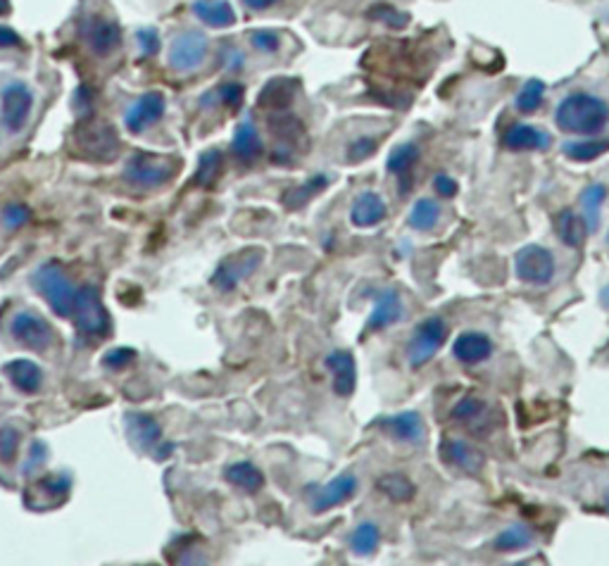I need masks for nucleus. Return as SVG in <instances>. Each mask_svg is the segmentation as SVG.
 Listing matches in <instances>:
<instances>
[{
    "instance_id": "f257e3e1",
    "label": "nucleus",
    "mask_w": 609,
    "mask_h": 566,
    "mask_svg": "<svg viewBox=\"0 0 609 566\" xmlns=\"http://www.w3.org/2000/svg\"><path fill=\"white\" fill-rule=\"evenodd\" d=\"M555 121L564 134L597 136L607 127L609 105L593 93H571L557 105Z\"/></svg>"
},
{
    "instance_id": "f03ea898",
    "label": "nucleus",
    "mask_w": 609,
    "mask_h": 566,
    "mask_svg": "<svg viewBox=\"0 0 609 566\" xmlns=\"http://www.w3.org/2000/svg\"><path fill=\"white\" fill-rule=\"evenodd\" d=\"M34 288L41 293V297L48 303V307L55 312L57 317H71L74 300H77V286L64 274V270L57 262H48L38 267L31 277Z\"/></svg>"
},
{
    "instance_id": "7ed1b4c3",
    "label": "nucleus",
    "mask_w": 609,
    "mask_h": 566,
    "mask_svg": "<svg viewBox=\"0 0 609 566\" xmlns=\"http://www.w3.org/2000/svg\"><path fill=\"white\" fill-rule=\"evenodd\" d=\"M179 160L171 155H153V153H138L127 162L124 179L129 186L138 191H155L160 186L170 184L177 177Z\"/></svg>"
},
{
    "instance_id": "20e7f679",
    "label": "nucleus",
    "mask_w": 609,
    "mask_h": 566,
    "mask_svg": "<svg viewBox=\"0 0 609 566\" xmlns=\"http://www.w3.org/2000/svg\"><path fill=\"white\" fill-rule=\"evenodd\" d=\"M71 319H74L77 331L88 338H105L110 333V314H107L105 303L96 286H84L77 290Z\"/></svg>"
},
{
    "instance_id": "39448f33",
    "label": "nucleus",
    "mask_w": 609,
    "mask_h": 566,
    "mask_svg": "<svg viewBox=\"0 0 609 566\" xmlns=\"http://www.w3.org/2000/svg\"><path fill=\"white\" fill-rule=\"evenodd\" d=\"M263 260V248H246L241 253H231L217 264V270H214L213 279H210L213 288L221 290V293H231V290H236L243 281H248L255 274Z\"/></svg>"
},
{
    "instance_id": "423d86ee",
    "label": "nucleus",
    "mask_w": 609,
    "mask_h": 566,
    "mask_svg": "<svg viewBox=\"0 0 609 566\" xmlns=\"http://www.w3.org/2000/svg\"><path fill=\"white\" fill-rule=\"evenodd\" d=\"M74 141L79 150L91 160H113L120 150V138L110 121L81 120L74 131Z\"/></svg>"
},
{
    "instance_id": "0eeeda50",
    "label": "nucleus",
    "mask_w": 609,
    "mask_h": 566,
    "mask_svg": "<svg viewBox=\"0 0 609 566\" xmlns=\"http://www.w3.org/2000/svg\"><path fill=\"white\" fill-rule=\"evenodd\" d=\"M34 93L24 81H10L0 91V121L10 134H20L31 120Z\"/></svg>"
},
{
    "instance_id": "6e6552de",
    "label": "nucleus",
    "mask_w": 609,
    "mask_h": 566,
    "mask_svg": "<svg viewBox=\"0 0 609 566\" xmlns=\"http://www.w3.org/2000/svg\"><path fill=\"white\" fill-rule=\"evenodd\" d=\"M10 333L20 345L34 350V353H48L57 340L53 326L34 310L17 312L10 321Z\"/></svg>"
},
{
    "instance_id": "1a4fd4ad",
    "label": "nucleus",
    "mask_w": 609,
    "mask_h": 566,
    "mask_svg": "<svg viewBox=\"0 0 609 566\" xmlns=\"http://www.w3.org/2000/svg\"><path fill=\"white\" fill-rule=\"evenodd\" d=\"M447 340V324L446 319L429 317L426 321L419 324L414 336L407 343V360H410L412 369H421L426 362H431L436 357L443 343Z\"/></svg>"
},
{
    "instance_id": "9d476101",
    "label": "nucleus",
    "mask_w": 609,
    "mask_h": 566,
    "mask_svg": "<svg viewBox=\"0 0 609 566\" xmlns=\"http://www.w3.org/2000/svg\"><path fill=\"white\" fill-rule=\"evenodd\" d=\"M514 271L519 281L529 286H547L555 279L557 262L553 253L543 246H524L514 257Z\"/></svg>"
},
{
    "instance_id": "9b49d317",
    "label": "nucleus",
    "mask_w": 609,
    "mask_h": 566,
    "mask_svg": "<svg viewBox=\"0 0 609 566\" xmlns=\"http://www.w3.org/2000/svg\"><path fill=\"white\" fill-rule=\"evenodd\" d=\"M207 50H210V43H207L205 34L200 31H184L179 34L170 46V67L174 71H181V74H188V71H196L200 64L205 62Z\"/></svg>"
},
{
    "instance_id": "f8f14e48",
    "label": "nucleus",
    "mask_w": 609,
    "mask_h": 566,
    "mask_svg": "<svg viewBox=\"0 0 609 566\" xmlns=\"http://www.w3.org/2000/svg\"><path fill=\"white\" fill-rule=\"evenodd\" d=\"M164 96L160 91L143 93L141 98L136 100L134 105L129 107L127 112V129L131 134H146L148 129H153L157 121L163 120L164 114Z\"/></svg>"
},
{
    "instance_id": "ddd939ff",
    "label": "nucleus",
    "mask_w": 609,
    "mask_h": 566,
    "mask_svg": "<svg viewBox=\"0 0 609 566\" xmlns=\"http://www.w3.org/2000/svg\"><path fill=\"white\" fill-rule=\"evenodd\" d=\"M84 38L93 55L110 57L114 50H120L121 29L105 17H91L84 24Z\"/></svg>"
},
{
    "instance_id": "4468645a",
    "label": "nucleus",
    "mask_w": 609,
    "mask_h": 566,
    "mask_svg": "<svg viewBox=\"0 0 609 566\" xmlns=\"http://www.w3.org/2000/svg\"><path fill=\"white\" fill-rule=\"evenodd\" d=\"M438 454L447 467L457 469V471L469 476L481 474L483 464H486V457H483L481 450H476V447H471L469 443L457 438L443 440L438 447Z\"/></svg>"
},
{
    "instance_id": "2eb2a0df",
    "label": "nucleus",
    "mask_w": 609,
    "mask_h": 566,
    "mask_svg": "<svg viewBox=\"0 0 609 566\" xmlns=\"http://www.w3.org/2000/svg\"><path fill=\"white\" fill-rule=\"evenodd\" d=\"M357 486H360V481H357L355 474L336 476L333 481H329L314 493V497H312V512L314 514H324V512H331L333 507L346 504L357 493Z\"/></svg>"
},
{
    "instance_id": "dca6fc26",
    "label": "nucleus",
    "mask_w": 609,
    "mask_h": 566,
    "mask_svg": "<svg viewBox=\"0 0 609 566\" xmlns=\"http://www.w3.org/2000/svg\"><path fill=\"white\" fill-rule=\"evenodd\" d=\"M405 317V304L400 293L393 288H386L381 293H376L374 307H371V314L367 319V333H376L388 329V326L397 324L400 319Z\"/></svg>"
},
{
    "instance_id": "f3484780",
    "label": "nucleus",
    "mask_w": 609,
    "mask_h": 566,
    "mask_svg": "<svg viewBox=\"0 0 609 566\" xmlns=\"http://www.w3.org/2000/svg\"><path fill=\"white\" fill-rule=\"evenodd\" d=\"M553 136L533 124H512L503 134V146L514 153H540L550 148Z\"/></svg>"
},
{
    "instance_id": "a211bd4d",
    "label": "nucleus",
    "mask_w": 609,
    "mask_h": 566,
    "mask_svg": "<svg viewBox=\"0 0 609 566\" xmlns=\"http://www.w3.org/2000/svg\"><path fill=\"white\" fill-rule=\"evenodd\" d=\"M326 369L331 374L333 393L338 397H350L357 386V367H355V357L347 350H333L326 357Z\"/></svg>"
},
{
    "instance_id": "6ab92c4d",
    "label": "nucleus",
    "mask_w": 609,
    "mask_h": 566,
    "mask_svg": "<svg viewBox=\"0 0 609 566\" xmlns=\"http://www.w3.org/2000/svg\"><path fill=\"white\" fill-rule=\"evenodd\" d=\"M381 429L386 431V436H390L397 443H412L417 445L421 443L426 436L424 431V419L419 412H400V414H393V417L383 419Z\"/></svg>"
},
{
    "instance_id": "aec40b11",
    "label": "nucleus",
    "mask_w": 609,
    "mask_h": 566,
    "mask_svg": "<svg viewBox=\"0 0 609 566\" xmlns=\"http://www.w3.org/2000/svg\"><path fill=\"white\" fill-rule=\"evenodd\" d=\"M453 354L462 364H481L493 354V340L481 331H464L455 338Z\"/></svg>"
},
{
    "instance_id": "412c9836",
    "label": "nucleus",
    "mask_w": 609,
    "mask_h": 566,
    "mask_svg": "<svg viewBox=\"0 0 609 566\" xmlns=\"http://www.w3.org/2000/svg\"><path fill=\"white\" fill-rule=\"evenodd\" d=\"M386 212H388V207L381 196L374 191H364L355 198L353 207H350V221L357 229H371L386 220Z\"/></svg>"
},
{
    "instance_id": "4be33fe9",
    "label": "nucleus",
    "mask_w": 609,
    "mask_h": 566,
    "mask_svg": "<svg viewBox=\"0 0 609 566\" xmlns=\"http://www.w3.org/2000/svg\"><path fill=\"white\" fill-rule=\"evenodd\" d=\"M5 379L14 390L24 395H36L43 388V369L31 360H13L5 364Z\"/></svg>"
},
{
    "instance_id": "5701e85b",
    "label": "nucleus",
    "mask_w": 609,
    "mask_h": 566,
    "mask_svg": "<svg viewBox=\"0 0 609 566\" xmlns=\"http://www.w3.org/2000/svg\"><path fill=\"white\" fill-rule=\"evenodd\" d=\"M127 431L129 438L134 440L138 447H143V450H153V447L160 445V440H163V429H160V424H157L150 414H143V412H131V414H127Z\"/></svg>"
},
{
    "instance_id": "b1692460",
    "label": "nucleus",
    "mask_w": 609,
    "mask_h": 566,
    "mask_svg": "<svg viewBox=\"0 0 609 566\" xmlns=\"http://www.w3.org/2000/svg\"><path fill=\"white\" fill-rule=\"evenodd\" d=\"M296 93H298V81L288 77H277L270 79L264 88L260 91V107H270V110H286L296 100Z\"/></svg>"
},
{
    "instance_id": "393cba45",
    "label": "nucleus",
    "mask_w": 609,
    "mask_h": 566,
    "mask_svg": "<svg viewBox=\"0 0 609 566\" xmlns=\"http://www.w3.org/2000/svg\"><path fill=\"white\" fill-rule=\"evenodd\" d=\"M555 229H557V236L560 241L569 248H581L586 236H588V224L583 220L581 214H576L574 210H562L557 217H555Z\"/></svg>"
},
{
    "instance_id": "a878e982",
    "label": "nucleus",
    "mask_w": 609,
    "mask_h": 566,
    "mask_svg": "<svg viewBox=\"0 0 609 566\" xmlns=\"http://www.w3.org/2000/svg\"><path fill=\"white\" fill-rule=\"evenodd\" d=\"M193 14L207 27L227 29L236 21L234 7L227 0H196L193 3Z\"/></svg>"
},
{
    "instance_id": "bb28decb",
    "label": "nucleus",
    "mask_w": 609,
    "mask_h": 566,
    "mask_svg": "<svg viewBox=\"0 0 609 566\" xmlns=\"http://www.w3.org/2000/svg\"><path fill=\"white\" fill-rule=\"evenodd\" d=\"M224 479H227L234 488L243 493H257L264 486V474L253 464V462H234L224 469Z\"/></svg>"
},
{
    "instance_id": "cd10ccee",
    "label": "nucleus",
    "mask_w": 609,
    "mask_h": 566,
    "mask_svg": "<svg viewBox=\"0 0 609 566\" xmlns=\"http://www.w3.org/2000/svg\"><path fill=\"white\" fill-rule=\"evenodd\" d=\"M270 129L271 134L279 138V143H284V146H288L293 150L304 148V143H307V131H304L303 121L298 117H293V114H279V117H274L270 121Z\"/></svg>"
},
{
    "instance_id": "c85d7f7f",
    "label": "nucleus",
    "mask_w": 609,
    "mask_h": 566,
    "mask_svg": "<svg viewBox=\"0 0 609 566\" xmlns=\"http://www.w3.org/2000/svg\"><path fill=\"white\" fill-rule=\"evenodd\" d=\"M231 150L241 157L243 162H253V160L263 155V138L257 134V129L253 127V121L246 120L236 127Z\"/></svg>"
},
{
    "instance_id": "c756f323",
    "label": "nucleus",
    "mask_w": 609,
    "mask_h": 566,
    "mask_svg": "<svg viewBox=\"0 0 609 566\" xmlns=\"http://www.w3.org/2000/svg\"><path fill=\"white\" fill-rule=\"evenodd\" d=\"M329 184H331V177H329V174H314V177H310L304 184H300L298 188H293V191L286 193L284 196L286 210H303V207L307 205L317 193L324 191Z\"/></svg>"
},
{
    "instance_id": "7c9ffc66",
    "label": "nucleus",
    "mask_w": 609,
    "mask_h": 566,
    "mask_svg": "<svg viewBox=\"0 0 609 566\" xmlns=\"http://www.w3.org/2000/svg\"><path fill=\"white\" fill-rule=\"evenodd\" d=\"M379 545H381V531L374 521H362L350 536V547L360 557H371L379 550Z\"/></svg>"
},
{
    "instance_id": "2f4dec72",
    "label": "nucleus",
    "mask_w": 609,
    "mask_h": 566,
    "mask_svg": "<svg viewBox=\"0 0 609 566\" xmlns=\"http://www.w3.org/2000/svg\"><path fill=\"white\" fill-rule=\"evenodd\" d=\"M419 162V148L417 143H400V146H396V148L390 150L388 155V162H386V170L390 171V174H396V177H407L412 170H414V164Z\"/></svg>"
},
{
    "instance_id": "473e14b6",
    "label": "nucleus",
    "mask_w": 609,
    "mask_h": 566,
    "mask_svg": "<svg viewBox=\"0 0 609 566\" xmlns=\"http://www.w3.org/2000/svg\"><path fill=\"white\" fill-rule=\"evenodd\" d=\"M564 155L576 160V162H590L603 157L609 150V138H586V141H569L564 143Z\"/></svg>"
},
{
    "instance_id": "72a5a7b5",
    "label": "nucleus",
    "mask_w": 609,
    "mask_h": 566,
    "mask_svg": "<svg viewBox=\"0 0 609 566\" xmlns=\"http://www.w3.org/2000/svg\"><path fill=\"white\" fill-rule=\"evenodd\" d=\"M221 167H224V155L220 148L205 150L198 160V170H196V186L200 188H210V186L220 179Z\"/></svg>"
},
{
    "instance_id": "f704fd0d",
    "label": "nucleus",
    "mask_w": 609,
    "mask_h": 566,
    "mask_svg": "<svg viewBox=\"0 0 609 566\" xmlns=\"http://www.w3.org/2000/svg\"><path fill=\"white\" fill-rule=\"evenodd\" d=\"M605 200H607V186L605 184H590L586 191L581 193V205H583V220L588 224L590 231H596L600 224V210H603Z\"/></svg>"
},
{
    "instance_id": "c9c22d12",
    "label": "nucleus",
    "mask_w": 609,
    "mask_h": 566,
    "mask_svg": "<svg viewBox=\"0 0 609 566\" xmlns=\"http://www.w3.org/2000/svg\"><path fill=\"white\" fill-rule=\"evenodd\" d=\"M438 217L440 207L436 200L419 198L417 203L412 205L407 221H410V227L417 229V231H431V229L438 224Z\"/></svg>"
},
{
    "instance_id": "e433bc0d",
    "label": "nucleus",
    "mask_w": 609,
    "mask_h": 566,
    "mask_svg": "<svg viewBox=\"0 0 609 566\" xmlns=\"http://www.w3.org/2000/svg\"><path fill=\"white\" fill-rule=\"evenodd\" d=\"M533 543V533L526 529L524 524H514L510 529H505L500 536L496 538V550L497 553H521L526 547Z\"/></svg>"
},
{
    "instance_id": "4c0bfd02",
    "label": "nucleus",
    "mask_w": 609,
    "mask_h": 566,
    "mask_svg": "<svg viewBox=\"0 0 609 566\" xmlns=\"http://www.w3.org/2000/svg\"><path fill=\"white\" fill-rule=\"evenodd\" d=\"M483 414H486V403L476 395H464L462 400H457V403L453 404V410H450V419L462 426L476 424Z\"/></svg>"
},
{
    "instance_id": "58836bf2",
    "label": "nucleus",
    "mask_w": 609,
    "mask_h": 566,
    "mask_svg": "<svg viewBox=\"0 0 609 566\" xmlns=\"http://www.w3.org/2000/svg\"><path fill=\"white\" fill-rule=\"evenodd\" d=\"M543 100H546V84H543L540 79H531V81H526L524 88L519 91L514 105H517V110L521 114H533L538 112L540 105H543Z\"/></svg>"
},
{
    "instance_id": "ea45409f",
    "label": "nucleus",
    "mask_w": 609,
    "mask_h": 566,
    "mask_svg": "<svg viewBox=\"0 0 609 566\" xmlns=\"http://www.w3.org/2000/svg\"><path fill=\"white\" fill-rule=\"evenodd\" d=\"M379 490H381L383 495H388L390 500H396V503H407V500L414 497V486L400 474L383 476L381 481H379Z\"/></svg>"
},
{
    "instance_id": "a19ab883",
    "label": "nucleus",
    "mask_w": 609,
    "mask_h": 566,
    "mask_svg": "<svg viewBox=\"0 0 609 566\" xmlns=\"http://www.w3.org/2000/svg\"><path fill=\"white\" fill-rule=\"evenodd\" d=\"M21 445V431L17 426L5 424L0 429V462L3 464H13L17 460Z\"/></svg>"
},
{
    "instance_id": "79ce46f5",
    "label": "nucleus",
    "mask_w": 609,
    "mask_h": 566,
    "mask_svg": "<svg viewBox=\"0 0 609 566\" xmlns=\"http://www.w3.org/2000/svg\"><path fill=\"white\" fill-rule=\"evenodd\" d=\"M0 220H3V227L7 231H17V229H21L31 220V210L24 203H10V205H5L3 214H0Z\"/></svg>"
},
{
    "instance_id": "37998d69",
    "label": "nucleus",
    "mask_w": 609,
    "mask_h": 566,
    "mask_svg": "<svg viewBox=\"0 0 609 566\" xmlns=\"http://www.w3.org/2000/svg\"><path fill=\"white\" fill-rule=\"evenodd\" d=\"M376 148H379V141H376L374 136H360V138H355V141L347 146V160H350V162H362V160H367V157L374 155Z\"/></svg>"
},
{
    "instance_id": "c03bdc74",
    "label": "nucleus",
    "mask_w": 609,
    "mask_h": 566,
    "mask_svg": "<svg viewBox=\"0 0 609 566\" xmlns=\"http://www.w3.org/2000/svg\"><path fill=\"white\" fill-rule=\"evenodd\" d=\"M369 17H374V20L383 21V24H388V27H396V29H403L405 24H407V14L400 12V10H396L393 5H386V3H381V5H376L371 12H369Z\"/></svg>"
},
{
    "instance_id": "a18cd8bd",
    "label": "nucleus",
    "mask_w": 609,
    "mask_h": 566,
    "mask_svg": "<svg viewBox=\"0 0 609 566\" xmlns=\"http://www.w3.org/2000/svg\"><path fill=\"white\" fill-rule=\"evenodd\" d=\"M214 96L220 98V103H224V105L234 110V107H241L246 88H243L241 84H236V81H227V84H221L220 88L214 91Z\"/></svg>"
},
{
    "instance_id": "49530a36",
    "label": "nucleus",
    "mask_w": 609,
    "mask_h": 566,
    "mask_svg": "<svg viewBox=\"0 0 609 566\" xmlns=\"http://www.w3.org/2000/svg\"><path fill=\"white\" fill-rule=\"evenodd\" d=\"M136 360V350L134 347H113L110 353H105V357H103V364H105L107 369H124L129 367L131 362Z\"/></svg>"
},
{
    "instance_id": "de8ad7c7",
    "label": "nucleus",
    "mask_w": 609,
    "mask_h": 566,
    "mask_svg": "<svg viewBox=\"0 0 609 566\" xmlns=\"http://www.w3.org/2000/svg\"><path fill=\"white\" fill-rule=\"evenodd\" d=\"M250 43L253 48L260 50V53H277L279 48V34L271 31V29H257L250 34Z\"/></svg>"
},
{
    "instance_id": "09e8293b",
    "label": "nucleus",
    "mask_w": 609,
    "mask_h": 566,
    "mask_svg": "<svg viewBox=\"0 0 609 566\" xmlns=\"http://www.w3.org/2000/svg\"><path fill=\"white\" fill-rule=\"evenodd\" d=\"M136 43H138L143 57L155 55L157 50H160V36H157L155 29H150V27L138 29V31H136Z\"/></svg>"
},
{
    "instance_id": "8fccbe9b",
    "label": "nucleus",
    "mask_w": 609,
    "mask_h": 566,
    "mask_svg": "<svg viewBox=\"0 0 609 566\" xmlns=\"http://www.w3.org/2000/svg\"><path fill=\"white\" fill-rule=\"evenodd\" d=\"M46 457H48V450H46V445H43L41 440H34V443H31V450H29L24 474H27V476L36 474V471H38V469L43 467V462H46Z\"/></svg>"
},
{
    "instance_id": "3c124183",
    "label": "nucleus",
    "mask_w": 609,
    "mask_h": 566,
    "mask_svg": "<svg viewBox=\"0 0 609 566\" xmlns=\"http://www.w3.org/2000/svg\"><path fill=\"white\" fill-rule=\"evenodd\" d=\"M433 188H436V193H438L440 198H455L457 191H460L457 181L447 177V174H438V177L433 179Z\"/></svg>"
},
{
    "instance_id": "603ef678",
    "label": "nucleus",
    "mask_w": 609,
    "mask_h": 566,
    "mask_svg": "<svg viewBox=\"0 0 609 566\" xmlns=\"http://www.w3.org/2000/svg\"><path fill=\"white\" fill-rule=\"evenodd\" d=\"M93 105V91L88 88V86H81L77 93H74V110H77L79 114H86L88 110H91Z\"/></svg>"
},
{
    "instance_id": "864d4df0",
    "label": "nucleus",
    "mask_w": 609,
    "mask_h": 566,
    "mask_svg": "<svg viewBox=\"0 0 609 566\" xmlns=\"http://www.w3.org/2000/svg\"><path fill=\"white\" fill-rule=\"evenodd\" d=\"M17 46H21L20 36L10 27H0V48H17Z\"/></svg>"
},
{
    "instance_id": "5fc2aeb1",
    "label": "nucleus",
    "mask_w": 609,
    "mask_h": 566,
    "mask_svg": "<svg viewBox=\"0 0 609 566\" xmlns=\"http://www.w3.org/2000/svg\"><path fill=\"white\" fill-rule=\"evenodd\" d=\"M277 3V0H246V5L250 7V10H267V7H271Z\"/></svg>"
},
{
    "instance_id": "6e6d98bb",
    "label": "nucleus",
    "mask_w": 609,
    "mask_h": 566,
    "mask_svg": "<svg viewBox=\"0 0 609 566\" xmlns=\"http://www.w3.org/2000/svg\"><path fill=\"white\" fill-rule=\"evenodd\" d=\"M10 12V0H0V17Z\"/></svg>"
},
{
    "instance_id": "4d7b16f0",
    "label": "nucleus",
    "mask_w": 609,
    "mask_h": 566,
    "mask_svg": "<svg viewBox=\"0 0 609 566\" xmlns=\"http://www.w3.org/2000/svg\"><path fill=\"white\" fill-rule=\"evenodd\" d=\"M607 512H609V497H607Z\"/></svg>"
}]
</instances>
